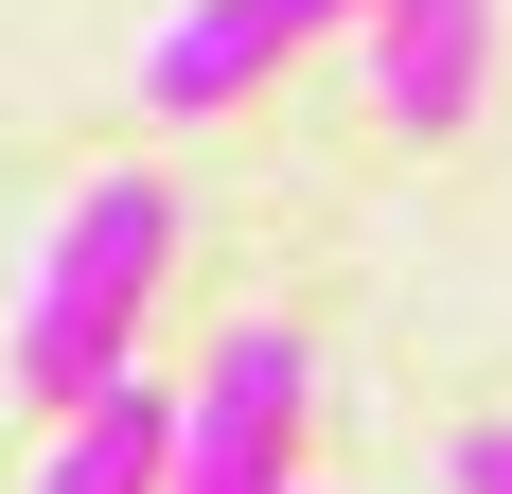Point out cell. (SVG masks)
<instances>
[{"instance_id": "6da1fadb", "label": "cell", "mask_w": 512, "mask_h": 494, "mask_svg": "<svg viewBox=\"0 0 512 494\" xmlns=\"http://www.w3.org/2000/svg\"><path fill=\"white\" fill-rule=\"evenodd\" d=\"M159 265H177V195H159V177H89V195L53 212V247H36V300H18V389L89 406L106 371L142 353Z\"/></svg>"}, {"instance_id": "7a4b0ae2", "label": "cell", "mask_w": 512, "mask_h": 494, "mask_svg": "<svg viewBox=\"0 0 512 494\" xmlns=\"http://www.w3.org/2000/svg\"><path fill=\"white\" fill-rule=\"evenodd\" d=\"M301 336L283 318H248V336L195 371V406H177V459H159V494H301L283 459H301Z\"/></svg>"}, {"instance_id": "3957f363", "label": "cell", "mask_w": 512, "mask_h": 494, "mask_svg": "<svg viewBox=\"0 0 512 494\" xmlns=\"http://www.w3.org/2000/svg\"><path fill=\"white\" fill-rule=\"evenodd\" d=\"M318 18H354V0H177V18L142 36V106L159 124H212V106H248Z\"/></svg>"}, {"instance_id": "277c9868", "label": "cell", "mask_w": 512, "mask_h": 494, "mask_svg": "<svg viewBox=\"0 0 512 494\" xmlns=\"http://www.w3.org/2000/svg\"><path fill=\"white\" fill-rule=\"evenodd\" d=\"M354 18H371V89H389V124H407V142L477 124V53H495V0H354Z\"/></svg>"}, {"instance_id": "5b68a950", "label": "cell", "mask_w": 512, "mask_h": 494, "mask_svg": "<svg viewBox=\"0 0 512 494\" xmlns=\"http://www.w3.org/2000/svg\"><path fill=\"white\" fill-rule=\"evenodd\" d=\"M159 459H177V389L106 371L89 406H53V459H36V494H159Z\"/></svg>"}, {"instance_id": "8992f818", "label": "cell", "mask_w": 512, "mask_h": 494, "mask_svg": "<svg viewBox=\"0 0 512 494\" xmlns=\"http://www.w3.org/2000/svg\"><path fill=\"white\" fill-rule=\"evenodd\" d=\"M460 494H512V424H460Z\"/></svg>"}]
</instances>
